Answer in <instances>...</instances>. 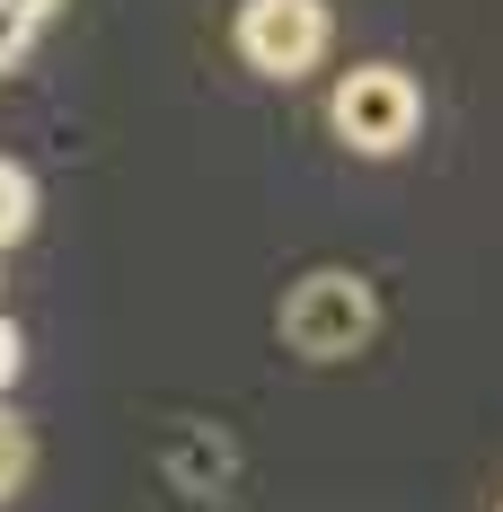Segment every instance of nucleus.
<instances>
[{
	"label": "nucleus",
	"mask_w": 503,
	"mask_h": 512,
	"mask_svg": "<svg viewBox=\"0 0 503 512\" xmlns=\"http://www.w3.org/2000/svg\"><path fill=\"white\" fill-rule=\"evenodd\" d=\"M327 133L345 142L353 159H398L415 133H424V89L398 62H353L345 80L327 89Z\"/></svg>",
	"instance_id": "1"
},
{
	"label": "nucleus",
	"mask_w": 503,
	"mask_h": 512,
	"mask_svg": "<svg viewBox=\"0 0 503 512\" xmlns=\"http://www.w3.org/2000/svg\"><path fill=\"white\" fill-rule=\"evenodd\" d=\"M27 230H36V177H27L18 159H0V256L18 248Z\"/></svg>",
	"instance_id": "4"
},
{
	"label": "nucleus",
	"mask_w": 503,
	"mask_h": 512,
	"mask_svg": "<svg viewBox=\"0 0 503 512\" xmlns=\"http://www.w3.org/2000/svg\"><path fill=\"white\" fill-rule=\"evenodd\" d=\"M9 9H18V18H36V27H45L53 9H62V0H9Z\"/></svg>",
	"instance_id": "8"
},
{
	"label": "nucleus",
	"mask_w": 503,
	"mask_h": 512,
	"mask_svg": "<svg viewBox=\"0 0 503 512\" xmlns=\"http://www.w3.org/2000/svg\"><path fill=\"white\" fill-rule=\"evenodd\" d=\"M27 468H36V433H27V424H18L9 407H0V504L27 486Z\"/></svg>",
	"instance_id": "5"
},
{
	"label": "nucleus",
	"mask_w": 503,
	"mask_h": 512,
	"mask_svg": "<svg viewBox=\"0 0 503 512\" xmlns=\"http://www.w3.org/2000/svg\"><path fill=\"white\" fill-rule=\"evenodd\" d=\"M18 362H27V345H18V327H9V318H0V389H9V380H18Z\"/></svg>",
	"instance_id": "7"
},
{
	"label": "nucleus",
	"mask_w": 503,
	"mask_h": 512,
	"mask_svg": "<svg viewBox=\"0 0 503 512\" xmlns=\"http://www.w3.org/2000/svg\"><path fill=\"white\" fill-rule=\"evenodd\" d=\"M230 45L256 80H309L336 45V18H327V0H239Z\"/></svg>",
	"instance_id": "3"
},
{
	"label": "nucleus",
	"mask_w": 503,
	"mask_h": 512,
	"mask_svg": "<svg viewBox=\"0 0 503 512\" xmlns=\"http://www.w3.org/2000/svg\"><path fill=\"white\" fill-rule=\"evenodd\" d=\"M380 336V292L353 265H318L283 292V345L301 362H345Z\"/></svg>",
	"instance_id": "2"
},
{
	"label": "nucleus",
	"mask_w": 503,
	"mask_h": 512,
	"mask_svg": "<svg viewBox=\"0 0 503 512\" xmlns=\"http://www.w3.org/2000/svg\"><path fill=\"white\" fill-rule=\"evenodd\" d=\"M27 45H36V18H18V9L0 0V71H18V62H27Z\"/></svg>",
	"instance_id": "6"
}]
</instances>
